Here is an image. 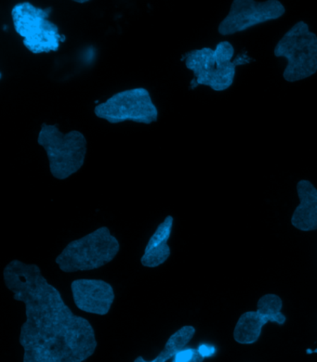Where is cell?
Segmentation results:
<instances>
[{
  "label": "cell",
  "instance_id": "1",
  "mask_svg": "<svg viewBox=\"0 0 317 362\" xmlns=\"http://www.w3.org/2000/svg\"><path fill=\"white\" fill-rule=\"evenodd\" d=\"M3 277L13 299L25 305L20 332L23 362H84L98 343L93 325L76 316L35 264L14 259Z\"/></svg>",
  "mask_w": 317,
  "mask_h": 362
},
{
  "label": "cell",
  "instance_id": "2",
  "mask_svg": "<svg viewBox=\"0 0 317 362\" xmlns=\"http://www.w3.org/2000/svg\"><path fill=\"white\" fill-rule=\"evenodd\" d=\"M120 250V242L110 230L100 227L68 243L55 262L65 273L94 271L114 260Z\"/></svg>",
  "mask_w": 317,
  "mask_h": 362
},
{
  "label": "cell",
  "instance_id": "3",
  "mask_svg": "<svg viewBox=\"0 0 317 362\" xmlns=\"http://www.w3.org/2000/svg\"><path fill=\"white\" fill-rule=\"evenodd\" d=\"M38 144L45 150L50 173L55 179L67 180L84 165L87 139L78 130L64 134L55 124L44 123L38 133Z\"/></svg>",
  "mask_w": 317,
  "mask_h": 362
},
{
  "label": "cell",
  "instance_id": "4",
  "mask_svg": "<svg viewBox=\"0 0 317 362\" xmlns=\"http://www.w3.org/2000/svg\"><path fill=\"white\" fill-rule=\"evenodd\" d=\"M234 56L235 47L228 41L219 43L215 49L203 47L186 53L183 60L195 76L191 88L202 85L215 91L228 90L235 81L236 64L232 62Z\"/></svg>",
  "mask_w": 317,
  "mask_h": 362
},
{
  "label": "cell",
  "instance_id": "5",
  "mask_svg": "<svg viewBox=\"0 0 317 362\" xmlns=\"http://www.w3.org/2000/svg\"><path fill=\"white\" fill-rule=\"evenodd\" d=\"M50 13L52 8H41L30 2L18 3L11 11L14 29L34 54L57 52L65 40L58 26L49 19Z\"/></svg>",
  "mask_w": 317,
  "mask_h": 362
},
{
  "label": "cell",
  "instance_id": "6",
  "mask_svg": "<svg viewBox=\"0 0 317 362\" xmlns=\"http://www.w3.org/2000/svg\"><path fill=\"white\" fill-rule=\"evenodd\" d=\"M274 53L277 57L287 61L283 73L287 82L301 81L317 72V35L310 31L309 25L304 21L296 23L283 35Z\"/></svg>",
  "mask_w": 317,
  "mask_h": 362
},
{
  "label": "cell",
  "instance_id": "7",
  "mask_svg": "<svg viewBox=\"0 0 317 362\" xmlns=\"http://www.w3.org/2000/svg\"><path fill=\"white\" fill-rule=\"evenodd\" d=\"M98 118L115 124L132 121L150 124L158 119V110L144 88L118 92L94 108Z\"/></svg>",
  "mask_w": 317,
  "mask_h": 362
},
{
  "label": "cell",
  "instance_id": "8",
  "mask_svg": "<svg viewBox=\"0 0 317 362\" xmlns=\"http://www.w3.org/2000/svg\"><path fill=\"white\" fill-rule=\"evenodd\" d=\"M285 13V7L278 0H234L229 13L219 25L218 32L221 35H235L260 23L279 19Z\"/></svg>",
  "mask_w": 317,
  "mask_h": 362
},
{
  "label": "cell",
  "instance_id": "9",
  "mask_svg": "<svg viewBox=\"0 0 317 362\" xmlns=\"http://www.w3.org/2000/svg\"><path fill=\"white\" fill-rule=\"evenodd\" d=\"M257 308V311H248L240 316L234 330L236 342L241 345H253L259 340L263 326L268 322L285 325L287 317L281 313L283 302L279 296L267 293L260 298Z\"/></svg>",
  "mask_w": 317,
  "mask_h": 362
},
{
  "label": "cell",
  "instance_id": "10",
  "mask_svg": "<svg viewBox=\"0 0 317 362\" xmlns=\"http://www.w3.org/2000/svg\"><path fill=\"white\" fill-rule=\"evenodd\" d=\"M71 290L76 308L94 315H108L115 298L111 284L103 280L80 279L73 281Z\"/></svg>",
  "mask_w": 317,
  "mask_h": 362
},
{
  "label": "cell",
  "instance_id": "11",
  "mask_svg": "<svg viewBox=\"0 0 317 362\" xmlns=\"http://www.w3.org/2000/svg\"><path fill=\"white\" fill-rule=\"evenodd\" d=\"M300 204L292 218V226L301 231L317 230V189L309 180H302L297 184Z\"/></svg>",
  "mask_w": 317,
  "mask_h": 362
},
{
  "label": "cell",
  "instance_id": "12",
  "mask_svg": "<svg viewBox=\"0 0 317 362\" xmlns=\"http://www.w3.org/2000/svg\"><path fill=\"white\" fill-rule=\"evenodd\" d=\"M173 216H168L151 236L141 258L142 265L145 268L154 269L161 266L171 257L168 242L173 233Z\"/></svg>",
  "mask_w": 317,
  "mask_h": 362
},
{
  "label": "cell",
  "instance_id": "13",
  "mask_svg": "<svg viewBox=\"0 0 317 362\" xmlns=\"http://www.w3.org/2000/svg\"><path fill=\"white\" fill-rule=\"evenodd\" d=\"M195 329L190 325L183 326L177 332H175L166 343L164 349L159 353L156 358L152 361H145L143 357H138L133 362H167L173 360L175 356L190 343L195 337Z\"/></svg>",
  "mask_w": 317,
  "mask_h": 362
},
{
  "label": "cell",
  "instance_id": "14",
  "mask_svg": "<svg viewBox=\"0 0 317 362\" xmlns=\"http://www.w3.org/2000/svg\"><path fill=\"white\" fill-rule=\"evenodd\" d=\"M204 358L197 349H185L174 357L176 362H203Z\"/></svg>",
  "mask_w": 317,
  "mask_h": 362
},
{
  "label": "cell",
  "instance_id": "15",
  "mask_svg": "<svg viewBox=\"0 0 317 362\" xmlns=\"http://www.w3.org/2000/svg\"><path fill=\"white\" fill-rule=\"evenodd\" d=\"M197 350L203 358L212 357L215 353V347L212 346L201 345Z\"/></svg>",
  "mask_w": 317,
  "mask_h": 362
},
{
  "label": "cell",
  "instance_id": "16",
  "mask_svg": "<svg viewBox=\"0 0 317 362\" xmlns=\"http://www.w3.org/2000/svg\"><path fill=\"white\" fill-rule=\"evenodd\" d=\"M76 2H79V3H85V2H87V1H76Z\"/></svg>",
  "mask_w": 317,
  "mask_h": 362
},
{
  "label": "cell",
  "instance_id": "17",
  "mask_svg": "<svg viewBox=\"0 0 317 362\" xmlns=\"http://www.w3.org/2000/svg\"><path fill=\"white\" fill-rule=\"evenodd\" d=\"M171 362H176V361H175L174 358H173V361H171Z\"/></svg>",
  "mask_w": 317,
  "mask_h": 362
}]
</instances>
